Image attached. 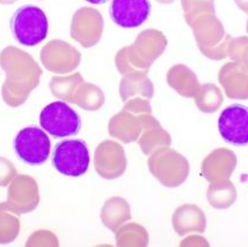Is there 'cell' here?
Returning a JSON list of instances; mask_svg holds the SVG:
<instances>
[{
    "label": "cell",
    "mask_w": 248,
    "mask_h": 247,
    "mask_svg": "<svg viewBox=\"0 0 248 247\" xmlns=\"http://www.w3.org/2000/svg\"><path fill=\"white\" fill-rule=\"evenodd\" d=\"M11 31L21 46H35L46 39L49 21L46 13L34 5L19 7L11 17Z\"/></svg>",
    "instance_id": "cell-1"
},
{
    "label": "cell",
    "mask_w": 248,
    "mask_h": 247,
    "mask_svg": "<svg viewBox=\"0 0 248 247\" xmlns=\"http://www.w3.org/2000/svg\"><path fill=\"white\" fill-rule=\"evenodd\" d=\"M51 163L58 173L71 178H79L88 170L90 150L85 140L65 139L56 144Z\"/></svg>",
    "instance_id": "cell-2"
},
{
    "label": "cell",
    "mask_w": 248,
    "mask_h": 247,
    "mask_svg": "<svg viewBox=\"0 0 248 247\" xmlns=\"http://www.w3.org/2000/svg\"><path fill=\"white\" fill-rule=\"evenodd\" d=\"M40 124L50 136L61 139L77 136L81 129V119L66 102L55 101L46 105L41 111Z\"/></svg>",
    "instance_id": "cell-3"
},
{
    "label": "cell",
    "mask_w": 248,
    "mask_h": 247,
    "mask_svg": "<svg viewBox=\"0 0 248 247\" xmlns=\"http://www.w3.org/2000/svg\"><path fill=\"white\" fill-rule=\"evenodd\" d=\"M14 152L23 164L41 166L48 160L51 142L46 132L35 125L23 128L17 132L13 143Z\"/></svg>",
    "instance_id": "cell-4"
},
{
    "label": "cell",
    "mask_w": 248,
    "mask_h": 247,
    "mask_svg": "<svg viewBox=\"0 0 248 247\" xmlns=\"http://www.w3.org/2000/svg\"><path fill=\"white\" fill-rule=\"evenodd\" d=\"M218 130L225 142L248 145V107L238 104L226 107L218 119Z\"/></svg>",
    "instance_id": "cell-5"
},
{
    "label": "cell",
    "mask_w": 248,
    "mask_h": 247,
    "mask_svg": "<svg viewBox=\"0 0 248 247\" xmlns=\"http://www.w3.org/2000/svg\"><path fill=\"white\" fill-rule=\"evenodd\" d=\"M151 14L150 0H111L109 15L121 28H137Z\"/></svg>",
    "instance_id": "cell-6"
},
{
    "label": "cell",
    "mask_w": 248,
    "mask_h": 247,
    "mask_svg": "<svg viewBox=\"0 0 248 247\" xmlns=\"http://www.w3.org/2000/svg\"><path fill=\"white\" fill-rule=\"evenodd\" d=\"M86 1L93 5H102V4H106L108 0H86Z\"/></svg>",
    "instance_id": "cell-7"
}]
</instances>
